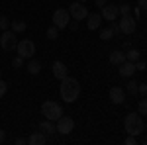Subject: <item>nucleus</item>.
<instances>
[{
    "label": "nucleus",
    "instance_id": "nucleus-1",
    "mask_svg": "<svg viewBox=\"0 0 147 145\" xmlns=\"http://www.w3.org/2000/svg\"><path fill=\"white\" fill-rule=\"evenodd\" d=\"M59 94H61V98L65 102H75V100H79V96H80V84H79V80L77 78H73V77H65V78H61V86H59Z\"/></svg>",
    "mask_w": 147,
    "mask_h": 145
},
{
    "label": "nucleus",
    "instance_id": "nucleus-2",
    "mask_svg": "<svg viewBox=\"0 0 147 145\" xmlns=\"http://www.w3.org/2000/svg\"><path fill=\"white\" fill-rule=\"evenodd\" d=\"M124 127H125V134L127 135H141L143 129H145V123L141 120V114H136V112H129L124 120Z\"/></svg>",
    "mask_w": 147,
    "mask_h": 145
},
{
    "label": "nucleus",
    "instance_id": "nucleus-3",
    "mask_svg": "<svg viewBox=\"0 0 147 145\" xmlns=\"http://www.w3.org/2000/svg\"><path fill=\"white\" fill-rule=\"evenodd\" d=\"M41 116H45V120L57 122V120L63 116V108H61V104L55 102V100H45L41 104Z\"/></svg>",
    "mask_w": 147,
    "mask_h": 145
},
{
    "label": "nucleus",
    "instance_id": "nucleus-4",
    "mask_svg": "<svg viewBox=\"0 0 147 145\" xmlns=\"http://www.w3.org/2000/svg\"><path fill=\"white\" fill-rule=\"evenodd\" d=\"M0 47H2L4 51H16V47H18L16 32H12V30H4L2 35H0Z\"/></svg>",
    "mask_w": 147,
    "mask_h": 145
},
{
    "label": "nucleus",
    "instance_id": "nucleus-5",
    "mask_svg": "<svg viewBox=\"0 0 147 145\" xmlns=\"http://www.w3.org/2000/svg\"><path fill=\"white\" fill-rule=\"evenodd\" d=\"M16 51H18V55L24 57V59H32V57L35 55V43L32 39H22V41H18Z\"/></svg>",
    "mask_w": 147,
    "mask_h": 145
},
{
    "label": "nucleus",
    "instance_id": "nucleus-6",
    "mask_svg": "<svg viewBox=\"0 0 147 145\" xmlns=\"http://www.w3.org/2000/svg\"><path fill=\"white\" fill-rule=\"evenodd\" d=\"M69 22H71V14H69V10H65V8H57V10L53 12V26H55V28L65 30V28L69 26Z\"/></svg>",
    "mask_w": 147,
    "mask_h": 145
},
{
    "label": "nucleus",
    "instance_id": "nucleus-7",
    "mask_svg": "<svg viewBox=\"0 0 147 145\" xmlns=\"http://www.w3.org/2000/svg\"><path fill=\"white\" fill-rule=\"evenodd\" d=\"M69 14H71L73 20L80 22V20H86V16H88V8H86L82 2H77V0H75V2L69 6Z\"/></svg>",
    "mask_w": 147,
    "mask_h": 145
},
{
    "label": "nucleus",
    "instance_id": "nucleus-8",
    "mask_svg": "<svg viewBox=\"0 0 147 145\" xmlns=\"http://www.w3.org/2000/svg\"><path fill=\"white\" fill-rule=\"evenodd\" d=\"M55 125H57V134L69 135L73 129H75V120H73V118H69V116H61V118L55 122Z\"/></svg>",
    "mask_w": 147,
    "mask_h": 145
},
{
    "label": "nucleus",
    "instance_id": "nucleus-9",
    "mask_svg": "<svg viewBox=\"0 0 147 145\" xmlns=\"http://www.w3.org/2000/svg\"><path fill=\"white\" fill-rule=\"evenodd\" d=\"M120 30H122V34L125 35H131V34H136V28H137V22H136V18L134 16H122L120 18Z\"/></svg>",
    "mask_w": 147,
    "mask_h": 145
},
{
    "label": "nucleus",
    "instance_id": "nucleus-10",
    "mask_svg": "<svg viewBox=\"0 0 147 145\" xmlns=\"http://www.w3.org/2000/svg\"><path fill=\"white\" fill-rule=\"evenodd\" d=\"M100 14H102V20H106V22H114V20H118V16H120V12H118V6L116 4H106V6H102L100 8Z\"/></svg>",
    "mask_w": 147,
    "mask_h": 145
},
{
    "label": "nucleus",
    "instance_id": "nucleus-11",
    "mask_svg": "<svg viewBox=\"0 0 147 145\" xmlns=\"http://www.w3.org/2000/svg\"><path fill=\"white\" fill-rule=\"evenodd\" d=\"M110 102H112V104H116V106L124 104V102H125V92H124V88H120V86H112V88H110Z\"/></svg>",
    "mask_w": 147,
    "mask_h": 145
},
{
    "label": "nucleus",
    "instance_id": "nucleus-12",
    "mask_svg": "<svg viewBox=\"0 0 147 145\" xmlns=\"http://www.w3.org/2000/svg\"><path fill=\"white\" fill-rule=\"evenodd\" d=\"M118 73H120V77H134V73H136V63H131V61H127V59H125L124 63H122V65H118Z\"/></svg>",
    "mask_w": 147,
    "mask_h": 145
},
{
    "label": "nucleus",
    "instance_id": "nucleus-13",
    "mask_svg": "<svg viewBox=\"0 0 147 145\" xmlns=\"http://www.w3.org/2000/svg\"><path fill=\"white\" fill-rule=\"evenodd\" d=\"M51 69H53V77L59 78V80L69 75V69H67V65H65L63 61H55V63L51 65Z\"/></svg>",
    "mask_w": 147,
    "mask_h": 145
},
{
    "label": "nucleus",
    "instance_id": "nucleus-14",
    "mask_svg": "<svg viewBox=\"0 0 147 145\" xmlns=\"http://www.w3.org/2000/svg\"><path fill=\"white\" fill-rule=\"evenodd\" d=\"M100 24H102V14L94 12V14H88V16H86V28H88V30H92V32L98 30Z\"/></svg>",
    "mask_w": 147,
    "mask_h": 145
},
{
    "label": "nucleus",
    "instance_id": "nucleus-15",
    "mask_svg": "<svg viewBox=\"0 0 147 145\" xmlns=\"http://www.w3.org/2000/svg\"><path fill=\"white\" fill-rule=\"evenodd\" d=\"M28 143L30 145H43V143H47V135L43 132H34L28 137Z\"/></svg>",
    "mask_w": 147,
    "mask_h": 145
},
{
    "label": "nucleus",
    "instance_id": "nucleus-16",
    "mask_svg": "<svg viewBox=\"0 0 147 145\" xmlns=\"http://www.w3.org/2000/svg\"><path fill=\"white\" fill-rule=\"evenodd\" d=\"M39 132H43L45 135H49V134H55V132H57V125H55V122H51V120H43V122L39 123Z\"/></svg>",
    "mask_w": 147,
    "mask_h": 145
},
{
    "label": "nucleus",
    "instance_id": "nucleus-17",
    "mask_svg": "<svg viewBox=\"0 0 147 145\" xmlns=\"http://www.w3.org/2000/svg\"><path fill=\"white\" fill-rule=\"evenodd\" d=\"M124 61H125V51H120V49H118V51H112V53H110V63H112V65L118 67V65H122Z\"/></svg>",
    "mask_w": 147,
    "mask_h": 145
},
{
    "label": "nucleus",
    "instance_id": "nucleus-18",
    "mask_svg": "<svg viewBox=\"0 0 147 145\" xmlns=\"http://www.w3.org/2000/svg\"><path fill=\"white\" fill-rule=\"evenodd\" d=\"M26 69H28V73H30V75H39V71H41V63H39V61H35L34 57H32Z\"/></svg>",
    "mask_w": 147,
    "mask_h": 145
},
{
    "label": "nucleus",
    "instance_id": "nucleus-19",
    "mask_svg": "<svg viewBox=\"0 0 147 145\" xmlns=\"http://www.w3.org/2000/svg\"><path fill=\"white\" fill-rule=\"evenodd\" d=\"M26 28H28V24L22 22V20L10 22V30H12V32H16V34H24V32H26Z\"/></svg>",
    "mask_w": 147,
    "mask_h": 145
},
{
    "label": "nucleus",
    "instance_id": "nucleus-20",
    "mask_svg": "<svg viewBox=\"0 0 147 145\" xmlns=\"http://www.w3.org/2000/svg\"><path fill=\"white\" fill-rule=\"evenodd\" d=\"M125 59H127V61H131V63H136V61L141 59V53H139L137 49H134V47H129V49L125 51Z\"/></svg>",
    "mask_w": 147,
    "mask_h": 145
},
{
    "label": "nucleus",
    "instance_id": "nucleus-21",
    "mask_svg": "<svg viewBox=\"0 0 147 145\" xmlns=\"http://www.w3.org/2000/svg\"><path fill=\"white\" fill-rule=\"evenodd\" d=\"M57 37H59V28H55V26H49V28H47V39L55 41Z\"/></svg>",
    "mask_w": 147,
    "mask_h": 145
},
{
    "label": "nucleus",
    "instance_id": "nucleus-22",
    "mask_svg": "<svg viewBox=\"0 0 147 145\" xmlns=\"http://www.w3.org/2000/svg\"><path fill=\"white\" fill-rule=\"evenodd\" d=\"M112 37H114V32L110 30V28H104V30H100V39L108 41V39H112Z\"/></svg>",
    "mask_w": 147,
    "mask_h": 145
},
{
    "label": "nucleus",
    "instance_id": "nucleus-23",
    "mask_svg": "<svg viewBox=\"0 0 147 145\" xmlns=\"http://www.w3.org/2000/svg\"><path fill=\"white\" fill-rule=\"evenodd\" d=\"M137 86H139V82H136V80H129V82L125 84V90H127L129 94H137Z\"/></svg>",
    "mask_w": 147,
    "mask_h": 145
},
{
    "label": "nucleus",
    "instance_id": "nucleus-24",
    "mask_svg": "<svg viewBox=\"0 0 147 145\" xmlns=\"http://www.w3.org/2000/svg\"><path fill=\"white\" fill-rule=\"evenodd\" d=\"M118 12H120V16H127V14L131 12V4H127V2H125V4H120V6H118Z\"/></svg>",
    "mask_w": 147,
    "mask_h": 145
},
{
    "label": "nucleus",
    "instance_id": "nucleus-25",
    "mask_svg": "<svg viewBox=\"0 0 147 145\" xmlns=\"http://www.w3.org/2000/svg\"><path fill=\"white\" fill-rule=\"evenodd\" d=\"M24 61H26V59H24V57H14V59H12V67L14 69H22L24 67Z\"/></svg>",
    "mask_w": 147,
    "mask_h": 145
},
{
    "label": "nucleus",
    "instance_id": "nucleus-26",
    "mask_svg": "<svg viewBox=\"0 0 147 145\" xmlns=\"http://www.w3.org/2000/svg\"><path fill=\"white\" fill-rule=\"evenodd\" d=\"M137 110H139V114H141V116H147V100H145V98H143V100H139Z\"/></svg>",
    "mask_w": 147,
    "mask_h": 145
},
{
    "label": "nucleus",
    "instance_id": "nucleus-27",
    "mask_svg": "<svg viewBox=\"0 0 147 145\" xmlns=\"http://www.w3.org/2000/svg\"><path fill=\"white\" fill-rule=\"evenodd\" d=\"M0 30L4 32V30H10V20L6 18V16H0Z\"/></svg>",
    "mask_w": 147,
    "mask_h": 145
},
{
    "label": "nucleus",
    "instance_id": "nucleus-28",
    "mask_svg": "<svg viewBox=\"0 0 147 145\" xmlns=\"http://www.w3.org/2000/svg\"><path fill=\"white\" fill-rule=\"evenodd\" d=\"M110 30L114 32V35H120V34H122V30H120V24H118V20L110 22Z\"/></svg>",
    "mask_w": 147,
    "mask_h": 145
},
{
    "label": "nucleus",
    "instance_id": "nucleus-29",
    "mask_svg": "<svg viewBox=\"0 0 147 145\" xmlns=\"http://www.w3.org/2000/svg\"><path fill=\"white\" fill-rule=\"evenodd\" d=\"M137 94L147 96V84H145V82H139V86H137Z\"/></svg>",
    "mask_w": 147,
    "mask_h": 145
},
{
    "label": "nucleus",
    "instance_id": "nucleus-30",
    "mask_svg": "<svg viewBox=\"0 0 147 145\" xmlns=\"http://www.w3.org/2000/svg\"><path fill=\"white\" fill-rule=\"evenodd\" d=\"M124 143L125 145H136L137 143V137H136V135H127V137L124 139Z\"/></svg>",
    "mask_w": 147,
    "mask_h": 145
},
{
    "label": "nucleus",
    "instance_id": "nucleus-31",
    "mask_svg": "<svg viewBox=\"0 0 147 145\" xmlns=\"http://www.w3.org/2000/svg\"><path fill=\"white\" fill-rule=\"evenodd\" d=\"M6 92H8V84H6V82H4V80L0 78V98H2V96H4Z\"/></svg>",
    "mask_w": 147,
    "mask_h": 145
},
{
    "label": "nucleus",
    "instance_id": "nucleus-32",
    "mask_svg": "<svg viewBox=\"0 0 147 145\" xmlns=\"http://www.w3.org/2000/svg\"><path fill=\"white\" fill-rule=\"evenodd\" d=\"M145 61H141V59H139V61H136V71H145Z\"/></svg>",
    "mask_w": 147,
    "mask_h": 145
},
{
    "label": "nucleus",
    "instance_id": "nucleus-33",
    "mask_svg": "<svg viewBox=\"0 0 147 145\" xmlns=\"http://www.w3.org/2000/svg\"><path fill=\"white\" fill-rule=\"evenodd\" d=\"M137 8L147 12V0H137Z\"/></svg>",
    "mask_w": 147,
    "mask_h": 145
},
{
    "label": "nucleus",
    "instance_id": "nucleus-34",
    "mask_svg": "<svg viewBox=\"0 0 147 145\" xmlns=\"http://www.w3.org/2000/svg\"><path fill=\"white\" fill-rule=\"evenodd\" d=\"M14 143H16V145H24V143H28V139H24V137H16Z\"/></svg>",
    "mask_w": 147,
    "mask_h": 145
},
{
    "label": "nucleus",
    "instance_id": "nucleus-35",
    "mask_svg": "<svg viewBox=\"0 0 147 145\" xmlns=\"http://www.w3.org/2000/svg\"><path fill=\"white\" fill-rule=\"evenodd\" d=\"M94 4H96L98 8H102V6H106V4H108V0H94Z\"/></svg>",
    "mask_w": 147,
    "mask_h": 145
},
{
    "label": "nucleus",
    "instance_id": "nucleus-36",
    "mask_svg": "<svg viewBox=\"0 0 147 145\" xmlns=\"http://www.w3.org/2000/svg\"><path fill=\"white\" fill-rule=\"evenodd\" d=\"M69 28H71V30H79V24H77V20H75V22H69Z\"/></svg>",
    "mask_w": 147,
    "mask_h": 145
},
{
    "label": "nucleus",
    "instance_id": "nucleus-37",
    "mask_svg": "<svg viewBox=\"0 0 147 145\" xmlns=\"http://www.w3.org/2000/svg\"><path fill=\"white\" fill-rule=\"evenodd\" d=\"M129 47H131V41H124V51H127Z\"/></svg>",
    "mask_w": 147,
    "mask_h": 145
},
{
    "label": "nucleus",
    "instance_id": "nucleus-38",
    "mask_svg": "<svg viewBox=\"0 0 147 145\" xmlns=\"http://www.w3.org/2000/svg\"><path fill=\"white\" fill-rule=\"evenodd\" d=\"M4 139H6V134H4V129H0V143H2Z\"/></svg>",
    "mask_w": 147,
    "mask_h": 145
},
{
    "label": "nucleus",
    "instance_id": "nucleus-39",
    "mask_svg": "<svg viewBox=\"0 0 147 145\" xmlns=\"http://www.w3.org/2000/svg\"><path fill=\"white\" fill-rule=\"evenodd\" d=\"M77 2H82V4H84V2H86V0H77Z\"/></svg>",
    "mask_w": 147,
    "mask_h": 145
},
{
    "label": "nucleus",
    "instance_id": "nucleus-40",
    "mask_svg": "<svg viewBox=\"0 0 147 145\" xmlns=\"http://www.w3.org/2000/svg\"><path fill=\"white\" fill-rule=\"evenodd\" d=\"M0 78H2V69H0Z\"/></svg>",
    "mask_w": 147,
    "mask_h": 145
},
{
    "label": "nucleus",
    "instance_id": "nucleus-41",
    "mask_svg": "<svg viewBox=\"0 0 147 145\" xmlns=\"http://www.w3.org/2000/svg\"><path fill=\"white\" fill-rule=\"evenodd\" d=\"M143 98H145V100H147V96H143Z\"/></svg>",
    "mask_w": 147,
    "mask_h": 145
}]
</instances>
